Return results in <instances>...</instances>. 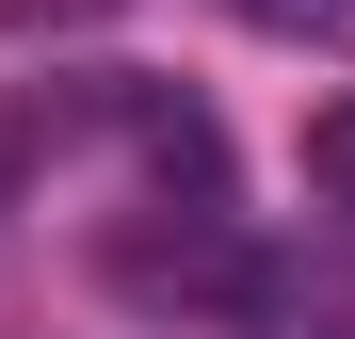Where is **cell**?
<instances>
[{"mask_svg": "<svg viewBox=\"0 0 355 339\" xmlns=\"http://www.w3.org/2000/svg\"><path fill=\"white\" fill-rule=\"evenodd\" d=\"M307 178L355 210V97H323V113H307Z\"/></svg>", "mask_w": 355, "mask_h": 339, "instance_id": "cell-1", "label": "cell"}, {"mask_svg": "<svg viewBox=\"0 0 355 339\" xmlns=\"http://www.w3.org/2000/svg\"><path fill=\"white\" fill-rule=\"evenodd\" d=\"M259 33H323V49H355V0H243Z\"/></svg>", "mask_w": 355, "mask_h": 339, "instance_id": "cell-2", "label": "cell"}]
</instances>
